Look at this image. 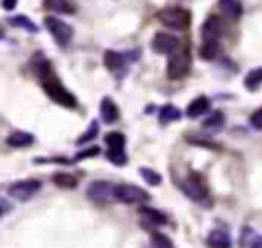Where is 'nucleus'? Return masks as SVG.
<instances>
[{"instance_id": "a211bd4d", "label": "nucleus", "mask_w": 262, "mask_h": 248, "mask_svg": "<svg viewBox=\"0 0 262 248\" xmlns=\"http://www.w3.org/2000/svg\"><path fill=\"white\" fill-rule=\"evenodd\" d=\"M219 10L227 16V18H239L244 8L239 0H219Z\"/></svg>"}, {"instance_id": "9b49d317", "label": "nucleus", "mask_w": 262, "mask_h": 248, "mask_svg": "<svg viewBox=\"0 0 262 248\" xmlns=\"http://www.w3.org/2000/svg\"><path fill=\"white\" fill-rule=\"evenodd\" d=\"M117 201L121 203H127V205H135V203H145L149 199V195L135 187V184H117Z\"/></svg>"}, {"instance_id": "c85d7f7f", "label": "nucleus", "mask_w": 262, "mask_h": 248, "mask_svg": "<svg viewBox=\"0 0 262 248\" xmlns=\"http://www.w3.org/2000/svg\"><path fill=\"white\" fill-rule=\"evenodd\" d=\"M242 244L248 248H262V236H250V238H242Z\"/></svg>"}, {"instance_id": "2eb2a0df", "label": "nucleus", "mask_w": 262, "mask_h": 248, "mask_svg": "<svg viewBox=\"0 0 262 248\" xmlns=\"http://www.w3.org/2000/svg\"><path fill=\"white\" fill-rule=\"evenodd\" d=\"M100 117H102L104 123H115L119 119V109H117V105L108 96H104L100 100Z\"/></svg>"}, {"instance_id": "dca6fc26", "label": "nucleus", "mask_w": 262, "mask_h": 248, "mask_svg": "<svg viewBox=\"0 0 262 248\" xmlns=\"http://www.w3.org/2000/svg\"><path fill=\"white\" fill-rule=\"evenodd\" d=\"M207 111H211V102H209V98H207V96H196V98L188 105L186 115H188L190 119H194V117H201V115L207 113Z\"/></svg>"}, {"instance_id": "f03ea898", "label": "nucleus", "mask_w": 262, "mask_h": 248, "mask_svg": "<svg viewBox=\"0 0 262 248\" xmlns=\"http://www.w3.org/2000/svg\"><path fill=\"white\" fill-rule=\"evenodd\" d=\"M158 20L168 29H186L190 23V14L180 6H168L158 12Z\"/></svg>"}, {"instance_id": "20e7f679", "label": "nucleus", "mask_w": 262, "mask_h": 248, "mask_svg": "<svg viewBox=\"0 0 262 248\" xmlns=\"http://www.w3.org/2000/svg\"><path fill=\"white\" fill-rule=\"evenodd\" d=\"M190 70V55L186 49H178L176 53L170 55L168 59V66H166V74L170 80H180L188 74Z\"/></svg>"}, {"instance_id": "aec40b11", "label": "nucleus", "mask_w": 262, "mask_h": 248, "mask_svg": "<svg viewBox=\"0 0 262 248\" xmlns=\"http://www.w3.org/2000/svg\"><path fill=\"white\" fill-rule=\"evenodd\" d=\"M45 8L53 10V12H74V2L72 0H45Z\"/></svg>"}, {"instance_id": "ddd939ff", "label": "nucleus", "mask_w": 262, "mask_h": 248, "mask_svg": "<svg viewBox=\"0 0 262 248\" xmlns=\"http://www.w3.org/2000/svg\"><path fill=\"white\" fill-rule=\"evenodd\" d=\"M139 217H141V223L145 228H160L166 223V215L154 207H141L139 209Z\"/></svg>"}, {"instance_id": "2f4dec72", "label": "nucleus", "mask_w": 262, "mask_h": 248, "mask_svg": "<svg viewBox=\"0 0 262 248\" xmlns=\"http://www.w3.org/2000/svg\"><path fill=\"white\" fill-rule=\"evenodd\" d=\"M16 2H18V0H2V8H4V10H12V8L16 6Z\"/></svg>"}, {"instance_id": "393cba45", "label": "nucleus", "mask_w": 262, "mask_h": 248, "mask_svg": "<svg viewBox=\"0 0 262 248\" xmlns=\"http://www.w3.org/2000/svg\"><path fill=\"white\" fill-rule=\"evenodd\" d=\"M53 182H55L57 187H63V189H74L78 180H76V176H72V174L57 172V174H53Z\"/></svg>"}, {"instance_id": "f257e3e1", "label": "nucleus", "mask_w": 262, "mask_h": 248, "mask_svg": "<svg viewBox=\"0 0 262 248\" xmlns=\"http://www.w3.org/2000/svg\"><path fill=\"white\" fill-rule=\"evenodd\" d=\"M33 68H35V72H37V76H39V80H41L45 92L49 94V98H53V100H55L57 105H61V107H70V109L76 107L74 94L61 86L59 78L55 76V72H53V68H51V64H49L47 59L35 61Z\"/></svg>"}, {"instance_id": "7ed1b4c3", "label": "nucleus", "mask_w": 262, "mask_h": 248, "mask_svg": "<svg viewBox=\"0 0 262 248\" xmlns=\"http://www.w3.org/2000/svg\"><path fill=\"white\" fill-rule=\"evenodd\" d=\"M104 143L108 146L106 158L117 164V166H125L127 164V154H125V135L119 131H111L104 135Z\"/></svg>"}, {"instance_id": "a878e982", "label": "nucleus", "mask_w": 262, "mask_h": 248, "mask_svg": "<svg viewBox=\"0 0 262 248\" xmlns=\"http://www.w3.org/2000/svg\"><path fill=\"white\" fill-rule=\"evenodd\" d=\"M96 133H98V121H92V123H90V127H88V131H86L84 135H80V137H78V146H84V143L92 141V139L96 137Z\"/></svg>"}, {"instance_id": "423d86ee", "label": "nucleus", "mask_w": 262, "mask_h": 248, "mask_svg": "<svg viewBox=\"0 0 262 248\" xmlns=\"http://www.w3.org/2000/svg\"><path fill=\"white\" fill-rule=\"evenodd\" d=\"M45 27H47V31L51 33V37L55 39V43L61 45V47L68 45V43L72 41V37H74L72 27H70L68 23L59 20L57 16H47V18H45Z\"/></svg>"}, {"instance_id": "4468645a", "label": "nucleus", "mask_w": 262, "mask_h": 248, "mask_svg": "<svg viewBox=\"0 0 262 248\" xmlns=\"http://www.w3.org/2000/svg\"><path fill=\"white\" fill-rule=\"evenodd\" d=\"M207 246L209 248H231V238L223 230H213L207 236Z\"/></svg>"}, {"instance_id": "1a4fd4ad", "label": "nucleus", "mask_w": 262, "mask_h": 248, "mask_svg": "<svg viewBox=\"0 0 262 248\" xmlns=\"http://www.w3.org/2000/svg\"><path fill=\"white\" fill-rule=\"evenodd\" d=\"M129 59H133L129 53H119V51H106L104 53V66L108 68L111 74H115V78H123L129 70Z\"/></svg>"}, {"instance_id": "b1692460", "label": "nucleus", "mask_w": 262, "mask_h": 248, "mask_svg": "<svg viewBox=\"0 0 262 248\" xmlns=\"http://www.w3.org/2000/svg\"><path fill=\"white\" fill-rule=\"evenodd\" d=\"M223 123H225L223 113H221V111H213V115H209V117L205 119L203 127H205V129H221Z\"/></svg>"}, {"instance_id": "0eeeda50", "label": "nucleus", "mask_w": 262, "mask_h": 248, "mask_svg": "<svg viewBox=\"0 0 262 248\" xmlns=\"http://www.w3.org/2000/svg\"><path fill=\"white\" fill-rule=\"evenodd\" d=\"M41 189V182L35 178H27V180H16L8 187V195L16 201H29L33 199Z\"/></svg>"}, {"instance_id": "5701e85b", "label": "nucleus", "mask_w": 262, "mask_h": 248, "mask_svg": "<svg viewBox=\"0 0 262 248\" xmlns=\"http://www.w3.org/2000/svg\"><path fill=\"white\" fill-rule=\"evenodd\" d=\"M260 84H262V68H256V70L248 72V76H246V80H244V86H246L248 90H256Z\"/></svg>"}, {"instance_id": "4be33fe9", "label": "nucleus", "mask_w": 262, "mask_h": 248, "mask_svg": "<svg viewBox=\"0 0 262 248\" xmlns=\"http://www.w3.org/2000/svg\"><path fill=\"white\" fill-rule=\"evenodd\" d=\"M219 53H221L219 41H203V45H201V57H205V59H215Z\"/></svg>"}, {"instance_id": "6e6552de", "label": "nucleus", "mask_w": 262, "mask_h": 248, "mask_svg": "<svg viewBox=\"0 0 262 248\" xmlns=\"http://www.w3.org/2000/svg\"><path fill=\"white\" fill-rule=\"evenodd\" d=\"M180 187H182L184 195H186L188 199H192V201H205L207 195H209L205 180L201 178V174H194V172H192L188 178H184Z\"/></svg>"}, {"instance_id": "bb28decb", "label": "nucleus", "mask_w": 262, "mask_h": 248, "mask_svg": "<svg viewBox=\"0 0 262 248\" xmlns=\"http://www.w3.org/2000/svg\"><path fill=\"white\" fill-rule=\"evenodd\" d=\"M139 172H141V176H143V180H145L147 184H151V187H158V184L162 182V178H160V174H158V172H154L151 168H141Z\"/></svg>"}, {"instance_id": "7c9ffc66", "label": "nucleus", "mask_w": 262, "mask_h": 248, "mask_svg": "<svg viewBox=\"0 0 262 248\" xmlns=\"http://www.w3.org/2000/svg\"><path fill=\"white\" fill-rule=\"evenodd\" d=\"M100 150L98 148H90V150H86V152H80L78 156H76V160H82V158H88V156H96Z\"/></svg>"}, {"instance_id": "f8f14e48", "label": "nucleus", "mask_w": 262, "mask_h": 248, "mask_svg": "<svg viewBox=\"0 0 262 248\" xmlns=\"http://www.w3.org/2000/svg\"><path fill=\"white\" fill-rule=\"evenodd\" d=\"M223 33V25H221V18L219 16H209L203 27H201V37L203 41H219Z\"/></svg>"}, {"instance_id": "f3484780", "label": "nucleus", "mask_w": 262, "mask_h": 248, "mask_svg": "<svg viewBox=\"0 0 262 248\" xmlns=\"http://www.w3.org/2000/svg\"><path fill=\"white\" fill-rule=\"evenodd\" d=\"M35 141V137L31 135V133H27V131H12L8 137H6V143L10 146V148H27V146H31Z\"/></svg>"}, {"instance_id": "6ab92c4d", "label": "nucleus", "mask_w": 262, "mask_h": 248, "mask_svg": "<svg viewBox=\"0 0 262 248\" xmlns=\"http://www.w3.org/2000/svg\"><path fill=\"white\" fill-rule=\"evenodd\" d=\"M176 119H180V109H176L174 105H164L160 109V123L162 125H168V123H172Z\"/></svg>"}, {"instance_id": "9d476101", "label": "nucleus", "mask_w": 262, "mask_h": 248, "mask_svg": "<svg viewBox=\"0 0 262 248\" xmlns=\"http://www.w3.org/2000/svg\"><path fill=\"white\" fill-rule=\"evenodd\" d=\"M151 49H154L156 53L172 55V53H176V51L180 49V41H178V37L160 31V33H156L154 39H151Z\"/></svg>"}, {"instance_id": "39448f33", "label": "nucleus", "mask_w": 262, "mask_h": 248, "mask_svg": "<svg viewBox=\"0 0 262 248\" xmlns=\"http://www.w3.org/2000/svg\"><path fill=\"white\" fill-rule=\"evenodd\" d=\"M88 199L90 201H94V203H98V205H108V203H113L115 199H117V187L115 184H111V182H106V180H94L90 187H88Z\"/></svg>"}, {"instance_id": "412c9836", "label": "nucleus", "mask_w": 262, "mask_h": 248, "mask_svg": "<svg viewBox=\"0 0 262 248\" xmlns=\"http://www.w3.org/2000/svg\"><path fill=\"white\" fill-rule=\"evenodd\" d=\"M8 25L18 27V29H25V31H29V33H37V31H39L37 25H35L33 20H29L27 16H23V14H18V16H8Z\"/></svg>"}, {"instance_id": "cd10ccee", "label": "nucleus", "mask_w": 262, "mask_h": 248, "mask_svg": "<svg viewBox=\"0 0 262 248\" xmlns=\"http://www.w3.org/2000/svg\"><path fill=\"white\" fill-rule=\"evenodd\" d=\"M151 248H174V246L164 234H154L151 236Z\"/></svg>"}, {"instance_id": "c756f323", "label": "nucleus", "mask_w": 262, "mask_h": 248, "mask_svg": "<svg viewBox=\"0 0 262 248\" xmlns=\"http://www.w3.org/2000/svg\"><path fill=\"white\" fill-rule=\"evenodd\" d=\"M250 125H252L254 129H262V109H258V111L252 113V117H250Z\"/></svg>"}]
</instances>
